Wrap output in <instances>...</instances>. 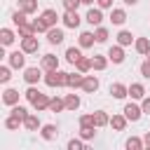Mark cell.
I'll return each mask as SVG.
<instances>
[{
    "instance_id": "cell-1",
    "label": "cell",
    "mask_w": 150,
    "mask_h": 150,
    "mask_svg": "<svg viewBox=\"0 0 150 150\" xmlns=\"http://www.w3.org/2000/svg\"><path fill=\"white\" fill-rule=\"evenodd\" d=\"M45 82L49 84V87H68V73H63V70H47V75H45Z\"/></svg>"
},
{
    "instance_id": "cell-2",
    "label": "cell",
    "mask_w": 150,
    "mask_h": 150,
    "mask_svg": "<svg viewBox=\"0 0 150 150\" xmlns=\"http://www.w3.org/2000/svg\"><path fill=\"white\" fill-rule=\"evenodd\" d=\"M21 49H23L26 54H35V52L40 49V42H38V38H35V35L21 38Z\"/></svg>"
},
{
    "instance_id": "cell-3",
    "label": "cell",
    "mask_w": 150,
    "mask_h": 150,
    "mask_svg": "<svg viewBox=\"0 0 150 150\" xmlns=\"http://www.w3.org/2000/svg\"><path fill=\"white\" fill-rule=\"evenodd\" d=\"M124 115H127V120L138 122L141 115H143V108H138V105H134V103H127V105H124Z\"/></svg>"
},
{
    "instance_id": "cell-4",
    "label": "cell",
    "mask_w": 150,
    "mask_h": 150,
    "mask_svg": "<svg viewBox=\"0 0 150 150\" xmlns=\"http://www.w3.org/2000/svg\"><path fill=\"white\" fill-rule=\"evenodd\" d=\"M61 21H63V26H66V28H77V26H80V14H77V12H68V9H66V14H63V19H61Z\"/></svg>"
},
{
    "instance_id": "cell-5",
    "label": "cell",
    "mask_w": 150,
    "mask_h": 150,
    "mask_svg": "<svg viewBox=\"0 0 150 150\" xmlns=\"http://www.w3.org/2000/svg\"><path fill=\"white\" fill-rule=\"evenodd\" d=\"M40 136L45 141H54L59 136V127L56 124H45V127H40Z\"/></svg>"
},
{
    "instance_id": "cell-6",
    "label": "cell",
    "mask_w": 150,
    "mask_h": 150,
    "mask_svg": "<svg viewBox=\"0 0 150 150\" xmlns=\"http://www.w3.org/2000/svg\"><path fill=\"white\" fill-rule=\"evenodd\" d=\"M84 19H87V23H91V26H101V21H103V14H101V7H96V9L91 7V9L87 12V16H84Z\"/></svg>"
},
{
    "instance_id": "cell-7",
    "label": "cell",
    "mask_w": 150,
    "mask_h": 150,
    "mask_svg": "<svg viewBox=\"0 0 150 150\" xmlns=\"http://www.w3.org/2000/svg\"><path fill=\"white\" fill-rule=\"evenodd\" d=\"M108 59H110L112 63H122V61H124V49H122V45L110 47V49H108Z\"/></svg>"
},
{
    "instance_id": "cell-8",
    "label": "cell",
    "mask_w": 150,
    "mask_h": 150,
    "mask_svg": "<svg viewBox=\"0 0 150 150\" xmlns=\"http://www.w3.org/2000/svg\"><path fill=\"white\" fill-rule=\"evenodd\" d=\"M23 54H26L23 49H21V52H12V54H9V66H12V68H23V66H26V56H23Z\"/></svg>"
},
{
    "instance_id": "cell-9",
    "label": "cell",
    "mask_w": 150,
    "mask_h": 150,
    "mask_svg": "<svg viewBox=\"0 0 150 150\" xmlns=\"http://www.w3.org/2000/svg\"><path fill=\"white\" fill-rule=\"evenodd\" d=\"M40 77H42V70H40V68H26V70H23V80H26L28 84L40 82Z\"/></svg>"
},
{
    "instance_id": "cell-10",
    "label": "cell",
    "mask_w": 150,
    "mask_h": 150,
    "mask_svg": "<svg viewBox=\"0 0 150 150\" xmlns=\"http://www.w3.org/2000/svg\"><path fill=\"white\" fill-rule=\"evenodd\" d=\"M82 89H84L87 94H94V91L98 89V77H96V75H84V82H82Z\"/></svg>"
},
{
    "instance_id": "cell-11",
    "label": "cell",
    "mask_w": 150,
    "mask_h": 150,
    "mask_svg": "<svg viewBox=\"0 0 150 150\" xmlns=\"http://www.w3.org/2000/svg\"><path fill=\"white\" fill-rule=\"evenodd\" d=\"M110 94H112V98H124V96H129V87H124L122 82H112Z\"/></svg>"
},
{
    "instance_id": "cell-12",
    "label": "cell",
    "mask_w": 150,
    "mask_h": 150,
    "mask_svg": "<svg viewBox=\"0 0 150 150\" xmlns=\"http://www.w3.org/2000/svg\"><path fill=\"white\" fill-rule=\"evenodd\" d=\"M47 40H49L52 45H61V42H63V30L56 28V26H52V28L47 30Z\"/></svg>"
},
{
    "instance_id": "cell-13",
    "label": "cell",
    "mask_w": 150,
    "mask_h": 150,
    "mask_svg": "<svg viewBox=\"0 0 150 150\" xmlns=\"http://www.w3.org/2000/svg\"><path fill=\"white\" fill-rule=\"evenodd\" d=\"M42 68H45V70H56V68H59V56L45 54V56H42Z\"/></svg>"
},
{
    "instance_id": "cell-14",
    "label": "cell",
    "mask_w": 150,
    "mask_h": 150,
    "mask_svg": "<svg viewBox=\"0 0 150 150\" xmlns=\"http://www.w3.org/2000/svg\"><path fill=\"white\" fill-rule=\"evenodd\" d=\"M127 115H112L110 117V127L115 129V131H124V127H127Z\"/></svg>"
},
{
    "instance_id": "cell-15",
    "label": "cell",
    "mask_w": 150,
    "mask_h": 150,
    "mask_svg": "<svg viewBox=\"0 0 150 150\" xmlns=\"http://www.w3.org/2000/svg\"><path fill=\"white\" fill-rule=\"evenodd\" d=\"M94 42H96V35L94 33H89V30H84V33H80V47H94Z\"/></svg>"
},
{
    "instance_id": "cell-16",
    "label": "cell",
    "mask_w": 150,
    "mask_h": 150,
    "mask_svg": "<svg viewBox=\"0 0 150 150\" xmlns=\"http://www.w3.org/2000/svg\"><path fill=\"white\" fill-rule=\"evenodd\" d=\"M2 101H5L7 105H16V103H19V91H16V89H5Z\"/></svg>"
},
{
    "instance_id": "cell-17",
    "label": "cell",
    "mask_w": 150,
    "mask_h": 150,
    "mask_svg": "<svg viewBox=\"0 0 150 150\" xmlns=\"http://www.w3.org/2000/svg\"><path fill=\"white\" fill-rule=\"evenodd\" d=\"M105 124H110V117L105 115V110H96L94 112V127L98 129V127H105Z\"/></svg>"
},
{
    "instance_id": "cell-18",
    "label": "cell",
    "mask_w": 150,
    "mask_h": 150,
    "mask_svg": "<svg viewBox=\"0 0 150 150\" xmlns=\"http://www.w3.org/2000/svg\"><path fill=\"white\" fill-rule=\"evenodd\" d=\"M23 127H26L28 131H38L42 124H40V117H38V115H28V117L23 120Z\"/></svg>"
},
{
    "instance_id": "cell-19",
    "label": "cell",
    "mask_w": 150,
    "mask_h": 150,
    "mask_svg": "<svg viewBox=\"0 0 150 150\" xmlns=\"http://www.w3.org/2000/svg\"><path fill=\"white\" fill-rule=\"evenodd\" d=\"M19 9L26 14H33L38 12V0H19Z\"/></svg>"
},
{
    "instance_id": "cell-20",
    "label": "cell",
    "mask_w": 150,
    "mask_h": 150,
    "mask_svg": "<svg viewBox=\"0 0 150 150\" xmlns=\"http://www.w3.org/2000/svg\"><path fill=\"white\" fill-rule=\"evenodd\" d=\"M42 21H45V23L52 28V26H56V21H59V14H56L54 9H45V12H42Z\"/></svg>"
},
{
    "instance_id": "cell-21",
    "label": "cell",
    "mask_w": 150,
    "mask_h": 150,
    "mask_svg": "<svg viewBox=\"0 0 150 150\" xmlns=\"http://www.w3.org/2000/svg\"><path fill=\"white\" fill-rule=\"evenodd\" d=\"M110 21H112L115 26H122V23L127 21V12H124V9H112V12H110Z\"/></svg>"
},
{
    "instance_id": "cell-22",
    "label": "cell",
    "mask_w": 150,
    "mask_h": 150,
    "mask_svg": "<svg viewBox=\"0 0 150 150\" xmlns=\"http://www.w3.org/2000/svg\"><path fill=\"white\" fill-rule=\"evenodd\" d=\"M80 59H82V54H80V49H77V47H68V49H66V61H68V63H73V66H75Z\"/></svg>"
},
{
    "instance_id": "cell-23",
    "label": "cell",
    "mask_w": 150,
    "mask_h": 150,
    "mask_svg": "<svg viewBox=\"0 0 150 150\" xmlns=\"http://www.w3.org/2000/svg\"><path fill=\"white\" fill-rule=\"evenodd\" d=\"M129 96H131V98H143V96H145V87L138 84V82L129 84Z\"/></svg>"
},
{
    "instance_id": "cell-24",
    "label": "cell",
    "mask_w": 150,
    "mask_h": 150,
    "mask_svg": "<svg viewBox=\"0 0 150 150\" xmlns=\"http://www.w3.org/2000/svg\"><path fill=\"white\" fill-rule=\"evenodd\" d=\"M105 66H108V56H98V54H94V59H91V68H94V70H105Z\"/></svg>"
},
{
    "instance_id": "cell-25",
    "label": "cell",
    "mask_w": 150,
    "mask_h": 150,
    "mask_svg": "<svg viewBox=\"0 0 150 150\" xmlns=\"http://www.w3.org/2000/svg\"><path fill=\"white\" fill-rule=\"evenodd\" d=\"M84 82V75L77 70V73H68V87H82Z\"/></svg>"
},
{
    "instance_id": "cell-26",
    "label": "cell",
    "mask_w": 150,
    "mask_h": 150,
    "mask_svg": "<svg viewBox=\"0 0 150 150\" xmlns=\"http://www.w3.org/2000/svg\"><path fill=\"white\" fill-rule=\"evenodd\" d=\"M49 101H52V98H47L45 94H38V98L33 101V108H35V110H47V108H49Z\"/></svg>"
},
{
    "instance_id": "cell-27",
    "label": "cell",
    "mask_w": 150,
    "mask_h": 150,
    "mask_svg": "<svg viewBox=\"0 0 150 150\" xmlns=\"http://www.w3.org/2000/svg\"><path fill=\"white\" fill-rule=\"evenodd\" d=\"M19 28V38H28V35H35V26L33 23H21V26H16Z\"/></svg>"
},
{
    "instance_id": "cell-28",
    "label": "cell",
    "mask_w": 150,
    "mask_h": 150,
    "mask_svg": "<svg viewBox=\"0 0 150 150\" xmlns=\"http://www.w3.org/2000/svg\"><path fill=\"white\" fill-rule=\"evenodd\" d=\"M131 42H134V35H131L129 30H120V35H117V45L127 47V45H131Z\"/></svg>"
},
{
    "instance_id": "cell-29",
    "label": "cell",
    "mask_w": 150,
    "mask_h": 150,
    "mask_svg": "<svg viewBox=\"0 0 150 150\" xmlns=\"http://www.w3.org/2000/svg\"><path fill=\"white\" fill-rule=\"evenodd\" d=\"M66 108L68 110H77L80 108V96L77 94H68L66 96Z\"/></svg>"
},
{
    "instance_id": "cell-30",
    "label": "cell",
    "mask_w": 150,
    "mask_h": 150,
    "mask_svg": "<svg viewBox=\"0 0 150 150\" xmlns=\"http://www.w3.org/2000/svg\"><path fill=\"white\" fill-rule=\"evenodd\" d=\"M136 52L138 54H148L150 52V40L148 38H138L136 40Z\"/></svg>"
},
{
    "instance_id": "cell-31",
    "label": "cell",
    "mask_w": 150,
    "mask_h": 150,
    "mask_svg": "<svg viewBox=\"0 0 150 150\" xmlns=\"http://www.w3.org/2000/svg\"><path fill=\"white\" fill-rule=\"evenodd\" d=\"M63 108H66V101H61L59 96H54V98L49 101V110H52V112H61Z\"/></svg>"
},
{
    "instance_id": "cell-32",
    "label": "cell",
    "mask_w": 150,
    "mask_h": 150,
    "mask_svg": "<svg viewBox=\"0 0 150 150\" xmlns=\"http://www.w3.org/2000/svg\"><path fill=\"white\" fill-rule=\"evenodd\" d=\"M19 124H23V120H21V117H16V115H9V117L5 120V127H7V129H12V131H14V129H19Z\"/></svg>"
},
{
    "instance_id": "cell-33",
    "label": "cell",
    "mask_w": 150,
    "mask_h": 150,
    "mask_svg": "<svg viewBox=\"0 0 150 150\" xmlns=\"http://www.w3.org/2000/svg\"><path fill=\"white\" fill-rule=\"evenodd\" d=\"M94 35H96V42H105V40L110 38V33H108V28H103V26H96V30H94Z\"/></svg>"
},
{
    "instance_id": "cell-34",
    "label": "cell",
    "mask_w": 150,
    "mask_h": 150,
    "mask_svg": "<svg viewBox=\"0 0 150 150\" xmlns=\"http://www.w3.org/2000/svg\"><path fill=\"white\" fill-rule=\"evenodd\" d=\"M94 129H96L94 124H91V127H80V136H82L84 141H91V138L96 136V131H94Z\"/></svg>"
},
{
    "instance_id": "cell-35",
    "label": "cell",
    "mask_w": 150,
    "mask_h": 150,
    "mask_svg": "<svg viewBox=\"0 0 150 150\" xmlns=\"http://www.w3.org/2000/svg\"><path fill=\"white\" fill-rule=\"evenodd\" d=\"M26 16H28L26 12H21V9H16V12L12 14V23H14V26H21V23H26Z\"/></svg>"
},
{
    "instance_id": "cell-36",
    "label": "cell",
    "mask_w": 150,
    "mask_h": 150,
    "mask_svg": "<svg viewBox=\"0 0 150 150\" xmlns=\"http://www.w3.org/2000/svg\"><path fill=\"white\" fill-rule=\"evenodd\" d=\"M75 66H77V70H80V73H87V70H91V59L82 56V59H80V61H77Z\"/></svg>"
},
{
    "instance_id": "cell-37",
    "label": "cell",
    "mask_w": 150,
    "mask_h": 150,
    "mask_svg": "<svg viewBox=\"0 0 150 150\" xmlns=\"http://www.w3.org/2000/svg\"><path fill=\"white\" fill-rule=\"evenodd\" d=\"M143 145H145V143H143L141 138H136V136H131V138H127V148H129V150H141Z\"/></svg>"
},
{
    "instance_id": "cell-38",
    "label": "cell",
    "mask_w": 150,
    "mask_h": 150,
    "mask_svg": "<svg viewBox=\"0 0 150 150\" xmlns=\"http://www.w3.org/2000/svg\"><path fill=\"white\" fill-rule=\"evenodd\" d=\"M0 38H2V45H12V42H14V33H12L9 28H2V30H0Z\"/></svg>"
},
{
    "instance_id": "cell-39",
    "label": "cell",
    "mask_w": 150,
    "mask_h": 150,
    "mask_svg": "<svg viewBox=\"0 0 150 150\" xmlns=\"http://www.w3.org/2000/svg\"><path fill=\"white\" fill-rule=\"evenodd\" d=\"M12 115H16V117L26 120V117H28V110H26L23 105H19V103H16V105H12Z\"/></svg>"
},
{
    "instance_id": "cell-40",
    "label": "cell",
    "mask_w": 150,
    "mask_h": 150,
    "mask_svg": "<svg viewBox=\"0 0 150 150\" xmlns=\"http://www.w3.org/2000/svg\"><path fill=\"white\" fill-rule=\"evenodd\" d=\"M33 26H35V33H47V30H49V26L42 21V16H40V19H35V21H33Z\"/></svg>"
},
{
    "instance_id": "cell-41",
    "label": "cell",
    "mask_w": 150,
    "mask_h": 150,
    "mask_svg": "<svg viewBox=\"0 0 150 150\" xmlns=\"http://www.w3.org/2000/svg\"><path fill=\"white\" fill-rule=\"evenodd\" d=\"M82 5V0H63V7L68 12H77V7Z\"/></svg>"
},
{
    "instance_id": "cell-42",
    "label": "cell",
    "mask_w": 150,
    "mask_h": 150,
    "mask_svg": "<svg viewBox=\"0 0 150 150\" xmlns=\"http://www.w3.org/2000/svg\"><path fill=\"white\" fill-rule=\"evenodd\" d=\"M9 77H12V73H9V68H7V66H2V68H0V82L5 84V82H9Z\"/></svg>"
},
{
    "instance_id": "cell-43",
    "label": "cell",
    "mask_w": 150,
    "mask_h": 150,
    "mask_svg": "<svg viewBox=\"0 0 150 150\" xmlns=\"http://www.w3.org/2000/svg\"><path fill=\"white\" fill-rule=\"evenodd\" d=\"M38 94H40V91H38V89H35V87H33V84H30V87H28V89H26V98H28V101H30V103H33V101H35V98H38Z\"/></svg>"
},
{
    "instance_id": "cell-44",
    "label": "cell",
    "mask_w": 150,
    "mask_h": 150,
    "mask_svg": "<svg viewBox=\"0 0 150 150\" xmlns=\"http://www.w3.org/2000/svg\"><path fill=\"white\" fill-rule=\"evenodd\" d=\"M94 124V115H82L80 117V127H91Z\"/></svg>"
},
{
    "instance_id": "cell-45",
    "label": "cell",
    "mask_w": 150,
    "mask_h": 150,
    "mask_svg": "<svg viewBox=\"0 0 150 150\" xmlns=\"http://www.w3.org/2000/svg\"><path fill=\"white\" fill-rule=\"evenodd\" d=\"M84 145H82V141H77V138H70L68 141V150H82Z\"/></svg>"
},
{
    "instance_id": "cell-46",
    "label": "cell",
    "mask_w": 150,
    "mask_h": 150,
    "mask_svg": "<svg viewBox=\"0 0 150 150\" xmlns=\"http://www.w3.org/2000/svg\"><path fill=\"white\" fill-rule=\"evenodd\" d=\"M141 75H143L145 80H150V61H143V63H141Z\"/></svg>"
},
{
    "instance_id": "cell-47",
    "label": "cell",
    "mask_w": 150,
    "mask_h": 150,
    "mask_svg": "<svg viewBox=\"0 0 150 150\" xmlns=\"http://www.w3.org/2000/svg\"><path fill=\"white\" fill-rule=\"evenodd\" d=\"M96 2H98L101 9H110V7H112V0H96Z\"/></svg>"
},
{
    "instance_id": "cell-48",
    "label": "cell",
    "mask_w": 150,
    "mask_h": 150,
    "mask_svg": "<svg viewBox=\"0 0 150 150\" xmlns=\"http://www.w3.org/2000/svg\"><path fill=\"white\" fill-rule=\"evenodd\" d=\"M141 108H143V112L150 115V98H143V105H141Z\"/></svg>"
},
{
    "instance_id": "cell-49",
    "label": "cell",
    "mask_w": 150,
    "mask_h": 150,
    "mask_svg": "<svg viewBox=\"0 0 150 150\" xmlns=\"http://www.w3.org/2000/svg\"><path fill=\"white\" fill-rule=\"evenodd\" d=\"M143 143H145V148H150V131L143 136Z\"/></svg>"
},
{
    "instance_id": "cell-50",
    "label": "cell",
    "mask_w": 150,
    "mask_h": 150,
    "mask_svg": "<svg viewBox=\"0 0 150 150\" xmlns=\"http://www.w3.org/2000/svg\"><path fill=\"white\" fill-rule=\"evenodd\" d=\"M122 2H124V5H136L138 0H122Z\"/></svg>"
},
{
    "instance_id": "cell-51",
    "label": "cell",
    "mask_w": 150,
    "mask_h": 150,
    "mask_svg": "<svg viewBox=\"0 0 150 150\" xmlns=\"http://www.w3.org/2000/svg\"><path fill=\"white\" fill-rule=\"evenodd\" d=\"M91 2H94V0H82V5H91Z\"/></svg>"
},
{
    "instance_id": "cell-52",
    "label": "cell",
    "mask_w": 150,
    "mask_h": 150,
    "mask_svg": "<svg viewBox=\"0 0 150 150\" xmlns=\"http://www.w3.org/2000/svg\"><path fill=\"white\" fill-rule=\"evenodd\" d=\"M148 56H150V52H148Z\"/></svg>"
}]
</instances>
